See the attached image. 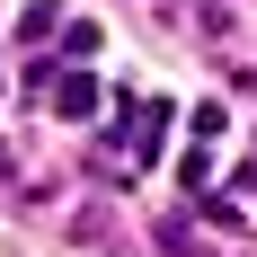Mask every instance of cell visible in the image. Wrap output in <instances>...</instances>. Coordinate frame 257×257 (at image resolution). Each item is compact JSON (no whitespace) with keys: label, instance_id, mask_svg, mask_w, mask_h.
<instances>
[{"label":"cell","instance_id":"cell-1","mask_svg":"<svg viewBox=\"0 0 257 257\" xmlns=\"http://www.w3.org/2000/svg\"><path fill=\"white\" fill-rule=\"evenodd\" d=\"M53 115H98V80H62V89H53Z\"/></svg>","mask_w":257,"mask_h":257}]
</instances>
